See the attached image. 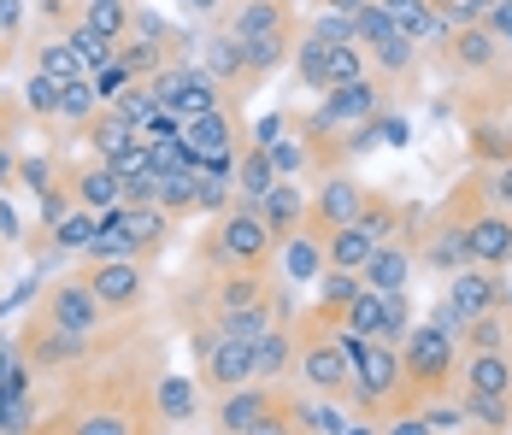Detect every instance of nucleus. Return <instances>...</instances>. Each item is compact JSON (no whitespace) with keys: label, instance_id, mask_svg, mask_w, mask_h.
<instances>
[{"label":"nucleus","instance_id":"52","mask_svg":"<svg viewBox=\"0 0 512 435\" xmlns=\"http://www.w3.org/2000/svg\"><path fill=\"white\" fill-rule=\"evenodd\" d=\"M18 183V147H0V189Z\"/></svg>","mask_w":512,"mask_h":435},{"label":"nucleus","instance_id":"55","mask_svg":"<svg viewBox=\"0 0 512 435\" xmlns=\"http://www.w3.org/2000/svg\"><path fill=\"white\" fill-rule=\"evenodd\" d=\"M318 6H330V12H348V18H354V12H365V6H371V0H318Z\"/></svg>","mask_w":512,"mask_h":435},{"label":"nucleus","instance_id":"42","mask_svg":"<svg viewBox=\"0 0 512 435\" xmlns=\"http://www.w3.org/2000/svg\"><path fill=\"white\" fill-rule=\"evenodd\" d=\"M171 218H189L195 212V165H183V171H159V200Z\"/></svg>","mask_w":512,"mask_h":435},{"label":"nucleus","instance_id":"36","mask_svg":"<svg viewBox=\"0 0 512 435\" xmlns=\"http://www.w3.org/2000/svg\"><path fill=\"white\" fill-rule=\"evenodd\" d=\"M95 230H101V212H89V206H71L59 224H48V236H53V247L59 253H89V242H95Z\"/></svg>","mask_w":512,"mask_h":435},{"label":"nucleus","instance_id":"49","mask_svg":"<svg viewBox=\"0 0 512 435\" xmlns=\"http://www.w3.org/2000/svg\"><path fill=\"white\" fill-rule=\"evenodd\" d=\"M248 435H301V418H295V394H289V400H283V406H277L265 424H254Z\"/></svg>","mask_w":512,"mask_h":435},{"label":"nucleus","instance_id":"29","mask_svg":"<svg viewBox=\"0 0 512 435\" xmlns=\"http://www.w3.org/2000/svg\"><path fill=\"white\" fill-rule=\"evenodd\" d=\"M295 377V324H277L254 341V383H283Z\"/></svg>","mask_w":512,"mask_h":435},{"label":"nucleus","instance_id":"37","mask_svg":"<svg viewBox=\"0 0 512 435\" xmlns=\"http://www.w3.org/2000/svg\"><path fill=\"white\" fill-rule=\"evenodd\" d=\"M295 418H301V435H348L342 400H324V394H295Z\"/></svg>","mask_w":512,"mask_h":435},{"label":"nucleus","instance_id":"43","mask_svg":"<svg viewBox=\"0 0 512 435\" xmlns=\"http://www.w3.org/2000/svg\"><path fill=\"white\" fill-rule=\"evenodd\" d=\"M59 95H65V83H53V77H42V71H30L24 77V106H30V124H48L59 118Z\"/></svg>","mask_w":512,"mask_h":435},{"label":"nucleus","instance_id":"38","mask_svg":"<svg viewBox=\"0 0 512 435\" xmlns=\"http://www.w3.org/2000/svg\"><path fill=\"white\" fill-rule=\"evenodd\" d=\"M454 406H460V418L471 430H512V400H495V394H454Z\"/></svg>","mask_w":512,"mask_h":435},{"label":"nucleus","instance_id":"20","mask_svg":"<svg viewBox=\"0 0 512 435\" xmlns=\"http://www.w3.org/2000/svg\"><path fill=\"white\" fill-rule=\"evenodd\" d=\"M201 65L230 89L236 100H248L259 95V77H254V65H248V42H236L224 24H212V36H206V53H201Z\"/></svg>","mask_w":512,"mask_h":435},{"label":"nucleus","instance_id":"54","mask_svg":"<svg viewBox=\"0 0 512 435\" xmlns=\"http://www.w3.org/2000/svg\"><path fill=\"white\" fill-rule=\"evenodd\" d=\"M18 48H24V36H6V30H0V71L18 59Z\"/></svg>","mask_w":512,"mask_h":435},{"label":"nucleus","instance_id":"39","mask_svg":"<svg viewBox=\"0 0 512 435\" xmlns=\"http://www.w3.org/2000/svg\"><path fill=\"white\" fill-rule=\"evenodd\" d=\"M65 42L77 48V59H83V71H89V77H95V71H106V65L118 59V42H106V36L95 30V24H89V18H77V24L65 30Z\"/></svg>","mask_w":512,"mask_h":435},{"label":"nucleus","instance_id":"19","mask_svg":"<svg viewBox=\"0 0 512 435\" xmlns=\"http://www.w3.org/2000/svg\"><path fill=\"white\" fill-rule=\"evenodd\" d=\"M442 300H454L460 318H483V312H507L512 306V283H507V271L465 265V271L448 277V294H442Z\"/></svg>","mask_w":512,"mask_h":435},{"label":"nucleus","instance_id":"1","mask_svg":"<svg viewBox=\"0 0 512 435\" xmlns=\"http://www.w3.org/2000/svg\"><path fill=\"white\" fill-rule=\"evenodd\" d=\"M159 371L165 341L130 318L106 324L77 365L53 371L36 435H165L154 400Z\"/></svg>","mask_w":512,"mask_h":435},{"label":"nucleus","instance_id":"24","mask_svg":"<svg viewBox=\"0 0 512 435\" xmlns=\"http://www.w3.org/2000/svg\"><path fill=\"white\" fill-rule=\"evenodd\" d=\"M307 200H312V189H301V177H277V183L265 189L259 218L271 224V236H277V242H289V236L307 224Z\"/></svg>","mask_w":512,"mask_h":435},{"label":"nucleus","instance_id":"22","mask_svg":"<svg viewBox=\"0 0 512 435\" xmlns=\"http://www.w3.org/2000/svg\"><path fill=\"white\" fill-rule=\"evenodd\" d=\"M118 218H124V236H130V259H136V265H154L159 253L171 247L177 218H171L165 206H118Z\"/></svg>","mask_w":512,"mask_h":435},{"label":"nucleus","instance_id":"50","mask_svg":"<svg viewBox=\"0 0 512 435\" xmlns=\"http://www.w3.org/2000/svg\"><path fill=\"white\" fill-rule=\"evenodd\" d=\"M483 30H489L501 48H512V0H495V6L483 12Z\"/></svg>","mask_w":512,"mask_h":435},{"label":"nucleus","instance_id":"40","mask_svg":"<svg viewBox=\"0 0 512 435\" xmlns=\"http://www.w3.org/2000/svg\"><path fill=\"white\" fill-rule=\"evenodd\" d=\"M130 36H136V42H154V48H165L171 59H183V48H189V36H183L177 24H165L154 6H142V0H136V24H130Z\"/></svg>","mask_w":512,"mask_h":435},{"label":"nucleus","instance_id":"41","mask_svg":"<svg viewBox=\"0 0 512 435\" xmlns=\"http://www.w3.org/2000/svg\"><path fill=\"white\" fill-rule=\"evenodd\" d=\"M83 18L101 30L106 42H124V36H130V24H136V0H89V6H83Z\"/></svg>","mask_w":512,"mask_h":435},{"label":"nucleus","instance_id":"16","mask_svg":"<svg viewBox=\"0 0 512 435\" xmlns=\"http://www.w3.org/2000/svg\"><path fill=\"white\" fill-rule=\"evenodd\" d=\"M218 24L236 36V42H265V36H301V6L295 0H230L218 12Z\"/></svg>","mask_w":512,"mask_h":435},{"label":"nucleus","instance_id":"4","mask_svg":"<svg viewBox=\"0 0 512 435\" xmlns=\"http://www.w3.org/2000/svg\"><path fill=\"white\" fill-rule=\"evenodd\" d=\"M348 412L359 424H389L401 412H418L407 400V365H401V347L395 341H371L365 359L354 371V388H348Z\"/></svg>","mask_w":512,"mask_h":435},{"label":"nucleus","instance_id":"23","mask_svg":"<svg viewBox=\"0 0 512 435\" xmlns=\"http://www.w3.org/2000/svg\"><path fill=\"white\" fill-rule=\"evenodd\" d=\"M277 277H283V289H307V283H318V277H324V230L301 224V230L283 242V253H277Z\"/></svg>","mask_w":512,"mask_h":435},{"label":"nucleus","instance_id":"51","mask_svg":"<svg viewBox=\"0 0 512 435\" xmlns=\"http://www.w3.org/2000/svg\"><path fill=\"white\" fill-rule=\"evenodd\" d=\"M383 435H436V430H430V418H424V412H401V418H389V424H383Z\"/></svg>","mask_w":512,"mask_h":435},{"label":"nucleus","instance_id":"62","mask_svg":"<svg viewBox=\"0 0 512 435\" xmlns=\"http://www.w3.org/2000/svg\"><path fill=\"white\" fill-rule=\"evenodd\" d=\"M436 6H448V0H436Z\"/></svg>","mask_w":512,"mask_h":435},{"label":"nucleus","instance_id":"10","mask_svg":"<svg viewBox=\"0 0 512 435\" xmlns=\"http://www.w3.org/2000/svg\"><path fill=\"white\" fill-rule=\"evenodd\" d=\"M295 77H301V89L312 95H330V89H342V83H359V77H371V59L359 42H336V48H324V42H312L307 30H301V42H295Z\"/></svg>","mask_w":512,"mask_h":435},{"label":"nucleus","instance_id":"30","mask_svg":"<svg viewBox=\"0 0 512 435\" xmlns=\"http://www.w3.org/2000/svg\"><path fill=\"white\" fill-rule=\"evenodd\" d=\"M377 247H383V242H377L365 224H342V230H330V236H324V265H330V271H365Z\"/></svg>","mask_w":512,"mask_h":435},{"label":"nucleus","instance_id":"60","mask_svg":"<svg viewBox=\"0 0 512 435\" xmlns=\"http://www.w3.org/2000/svg\"><path fill=\"white\" fill-rule=\"evenodd\" d=\"M0 265H6V236H0Z\"/></svg>","mask_w":512,"mask_h":435},{"label":"nucleus","instance_id":"35","mask_svg":"<svg viewBox=\"0 0 512 435\" xmlns=\"http://www.w3.org/2000/svg\"><path fill=\"white\" fill-rule=\"evenodd\" d=\"M501 347H512V318H507V312H483V318H465L460 353H501Z\"/></svg>","mask_w":512,"mask_h":435},{"label":"nucleus","instance_id":"5","mask_svg":"<svg viewBox=\"0 0 512 435\" xmlns=\"http://www.w3.org/2000/svg\"><path fill=\"white\" fill-rule=\"evenodd\" d=\"M354 371L359 365L348 359V347H342V330H336V324H318L312 312H301V318H295V377H301V388L348 406Z\"/></svg>","mask_w":512,"mask_h":435},{"label":"nucleus","instance_id":"58","mask_svg":"<svg viewBox=\"0 0 512 435\" xmlns=\"http://www.w3.org/2000/svg\"><path fill=\"white\" fill-rule=\"evenodd\" d=\"M348 435H377V430H371V424H348Z\"/></svg>","mask_w":512,"mask_h":435},{"label":"nucleus","instance_id":"28","mask_svg":"<svg viewBox=\"0 0 512 435\" xmlns=\"http://www.w3.org/2000/svg\"><path fill=\"white\" fill-rule=\"evenodd\" d=\"M24 65L42 71V77H53V83H77V77H89L83 59H77V48H71L65 36H30V42H24Z\"/></svg>","mask_w":512,"mask_h":435},{"label":"nucleus","instance_id":"12","mask_svg":"<svg viewBox=\"0 0 512 435\" xmlns=\"http://www.w3.org/2000/svg\"><path fill=\"white\" fill-rule=\"evenodd\" d=\"M195 336V377H201V388H212V394H230V388H248L254 383V341L242 336H224V330H189Z\"/></svg>","mask_w":512,"mask_h":435},{"label":"nucleus","instance_id":"26","mask_svg":"<svg viewBox=\"0 0 512 435\" xmlns=\"http://www.w3.org/2000/svg\"><path fill=\"white\" fill-rule=\"evenodd\" d=\"M412 271H418V253H412V242L389 236V242H383L377 253H371V265H365L359 277H365V289L395 294V289H407V283H412Z\"/></svg>","mask_w":512,"mask_h":435},{"label":"nucleus","instance_id":"53","mask_svg":"<svg viewBox=\"0 0 512 435\" xmlns=\"http://www.w3.org/2000/svg\"><path fill=\"white\" fill-rule=\"evenodd\" d=\"M12 365H18V336H0V383L12 377Z\"/></svg>","mask_w":512,"mask_h":435},{"label":"nucleus","instance_id":"31","mask_svg":"<svg viewBox=\"0 0 512 435\" xmlns=\"http://www.w3.org/2000/svg\"><path fill=\"white\" fill-rule=\"evenodd\" d=\"M101 106L106 100H101V89H95V77H77V83H65V95H59V118H53V130H59L65 142H77L83 124H89Z\"/></svg>","mask_w":512,"mask_h":435},{"label":"nucleus","instance_id":"63","mask_svg":"<svg viewBox=\"0 0 512 435\" xmlns=\"http://www.w3.org/2000/svg\"><path fill=\"white\" fill-rule=\"evenodd\" d=\"M77 6H89V0H77Z\"/></svg>","mask_w":512,"mask_h":435},{"label":"nucleus","instance_id":"8","mask_svg":"<svg viewBox=\"0 0 512 435\" xmlns=\"http://www.w3.org/2000/svg\"><path fill=\"white\" fill-rule=\"evenodd\" d=\"M30 318L48 324V330H59V336H101L106 324H118V318H106V306L95 300V289H89L77 271H71V277H53Z\"/></svg>","mask_w":512,"mask_h":435},{"label":"nucleus","instance_id":"27","mask_svg":"<svg viewBox=\"0 0 512 435\" xmlns=\"http://www.w3.org/2000/svg\"><path fill=\"white\" fill-rule=\"evenodd\" d=\"M159 418H165V430H177V424H195L201 418V377H183V371H159Z\"/></svg>","mask_w":512,"mask_h":435},{"label":"nucleus","instance_id":"34","mask_svg":"<svg viewBox=\"0 0 512 435\" xmlns=\"http://www.w3.org/2000/svg\"><path fill=\"white\" fill-rule=\"evenodd\" d=\"M136 136H142V130H130L112 106H101V112L83 124V136H77V142H89V153H95V159H118V153L136 142Z\"/></svg>","mask_w":512,"mask_h":435},{"label":"nucleus","instance_id":"47","mask_svg":"<svg viewBox=\"0 0 512 435\" xmlns=\"http://www.w3.org/2000/svg\"><path fill=\"white\" fill-rule=\"evenodd\" d=\"M477 189H483V200H489L495 212H507V218H512V159L483 165V171H477Z\"/></svg>","mask_w":512,"mask_h":435},{"label":"nucleus","instance_id":"2","mask_svg":"<svg viewBox=\"0 0 512 435\" xmlns=\"http://www.w3.org/2000/svg\"><path fill=\"white\" fill-rule=\"evenodd\" d=\"M277 253H283V242L271 236L259 206L230 200L218 218H206V236L195 242V265L201 271H271Z\"/></svg>","mask_w":512,"mask_h":435},{"label":"nucleus","instance_id":"13","mask_svg":"<svg viewBox=\"0 0 512 435\" xmlns=\"http://www.w3.org/2000/svg\"><path fill=\"white\" fill-rule=\"evenodd\" d=\"M430 65L454 71L465 83H495V77H507V48H501L483 24H465V30H454L442 48L430 53Z\"/></svg>","mask_w":512,"mask_h":435},{"label":"nucleus","instance_id":"45","mask_svg":"<svg viewBox=\"0 0 512 435\" xmlns=\"http://www.w3.org/2000/svg\"><path fill=\"white\" fill-rule=\"evenodd\" d=\"M312 42H324V48H336V42H354V18L348 12H330V6H312V18L301 24Z\"/></svg>","mask_w":512,"mask_h":435},{"label":"nucleus","instance_id":"7","mask_svg":"<svg viewBox=\"0 0 512 435\" xmlns=\"http://www.w3.org/2000/svg\"><path fill=\"white\" fill-rule=\"evenodd\" d=\"M354 42L365 48V59H371V77H383L389 89H412V83H418V71H424V48L412 42L377 0H371L365 12H354Z\"/></svg>","mask_w":512,"mask_h":435},{"label":"nucleus","instance_id":"9","mask_svg":"<svg viewBox=\"0 0 512 435\" xmlns=\"http://www.w3.org/2000/svg\"><path fill=\"white\" fill-rule=\"evenodd\" d=\"M254 142L248 130V100H224L218 112H201L183 124V147L195 153V165H236V153Z\"/></svg>","mask_w":512,"mask_h":435},{"label":"nucleus","instance_id":"3","mask_svg":"<svg viewBox=\"0 0 512 435\" xmlns=\"http://www.w3.org/2000/svg\"><path fill=\"white\" fill-rule=\"evenodd\" d=\"M401 365H407V400L412 406L454 400V388H460V341L448 336L436 318H430V324H412L407 341H401Z\"/></svg>","mask_w":512,"mask_h":435},{"label":"nucleus","instance_id":"56","mask_svg":"<svg viewBox=\"0 0 512 435\" xmlns=\"http://www.w3.org/2000/svg\"><path fill=\"white\" fill-rule=\"evenodd\" d=\"M189 6H195V12H206V18H218V12H224V0H189Z\"/></svg>","mask_w":512,"mask_h":435},{"label":"nucleus","instance_id":"14","mask_svg":"<svg viewBox=\"0 0 512 435\" xmlns=\"http://www.w3.org/2000/svg\"><path fill=\"white\" fill-rule=\"evenodd\" d=\"M395 95L383 77H359V83H342V89H330V95L312 106V124H324L330 136H348L359 124H371L377 112H383V100Z\"/></svg>","mask_w":512,"mask_h":435},{"label":"nucleus","instance_id":"11","mask_svg":"<svg viewBox=\"0 0 512 435\" xmlns=\"http://www.w3.org/2000/svg\"><path fill=\"white\" fill-rule=\"evenodd\" d=\"M148 271L154 265H136V259H77V277L95 289L106 318H142V306H148Z\"/></svg>","mask_w":512,"mask_h":435},{"label":"nucleus","instance_id":"46","mask_svg":"<svg viewBox=\"0 0 512 435\" xmlns=\"http://www.w3.org/2000/svg\"><path fill=\"white\" fill-rule=\"evenodd\" d=\"M106 106H112V112H118V118H124L130 130H142V124H148V118L159 112V106H154V95H148V83H130L124 95H112Z\"/></svg>","mask_w":512,"mask_h":435},{"label":"nucleus","instance_id":"59","mask_svg":"<svg viewBox=\"0 0 512 435\" xmlns=\"http://www.w3.org/2000/svg\"><path fill=\"white\" fill-rule=\"evenodd\" d=\"M471 435H512V430H471Z\"/></svg>","mask_w":512,"mask_h":435},{"label":"nucleus","instance_id":"25","mask_svg":"<svg viewBox=\"0 0 512 435\" xmlns=\"http://www.w3.org/2000/svg\"><path fill=\"white\" fill-rule=\"evenodd\" d=\"M460 388L465 394L512 400V347H501V353H460ZM460 388H454V394H460Z\"/></svg>","mask_w":512,"mask_h":435},{"label":"nucleus","instance_id":"17","mask_svg":"<svg viewBox=\"0 0 512 435\" xmlns=\"http://www.w3.org/2000/svg\"><path fill=\"white\" fill-rule=\"evenodd\" d=\"M283 400H289L283 383H248V388H230V394H212V430L218 435H248L254 424H265Z\"/></svg>","mask_w":512,"mask_h":435},{"label":"nucleus","instance_id":"6","mask_svg":"<svg viewBox=\"0 0 512 435\" xmlns=\"http://www.w3.org/2000/svg\"><path fill=\"white\" fill-rule=\"evenodd\" d=\"M442 212L460 224L465 259H471V265L512 271V218H507V212H495V206L483 200V189H477V171H471V177H465L448 200H442Z\"/></svg>","mask_w":512,"mask_h":435},{"label":"nucleus","instance_id":"33","mask_svg":"<svg viewBox=\"0 0 512 435\" xmlns=\"http://www.w3.org/2000/svg\"><path fill=\"white\" fill-rule=\"evenodd\" d=\"M336 330L365 336V341H389V306H383V294L359 289L354 300H348V312H342V324H336Z\"/></svg>","mask_w":512,"mask_h":435},{"label":"nucleus","instance_id":"15","mask_svg":"<svg viewBox=\"0 0 512 435\" xmlns=\"http://www.w3.org/2000/svg\"><path fill=\"white\" fill-rule=\"evenodd\" d=\"M365 200H371V183H359L348 165H342V171H324L318 189H312V200H307V224L330 236V230H342V224H359Z\"/></svg>","mask_w":512,"mask_h":435},{"label":"nucleus","instance_id":"18","mask_svg":"<svg viewBox=\"0 0 512 435\" xmlns=\"http://www.w3.org/2000/svg\"><path fill=\"white\" fill-rule=\"evenodd\" d=\"M412 253H418V271H436V277H454V271H465L471 259H465V236L460 224L436 206L424 224H418V236H412Z\"/></svg>","mask_w":512,"mask_h":435},{"label":"nucleus","instance_id":"32","mask_svg":"<svg viewBox=\"0 0 512 435\" xmlns=\"http://www.w3.org/2000/svg\"><path fill=\"white\" fill-rule=\"evenodd\" d=\"M230 183H236V200L259 206V200H265V189L277 183V159H271L259 142H248L242 153H236V177H230Z\"/></svg>","mask_w":512,"mask_h":435},{"label":"nucleus","instance_id":"44","mask_svg":"<svg viewBox=\"0 0 512 435\" xmlns=\"http://www.w3.org/2000/svg\"><path fill=\"white\" fill-rule=\"evenodd\" d=\"M118 65H124L136 83H148L159 65H171V53L154 48V42H136V36H124V42H118Z\"/></svg>","mask_w":512,"mask_h":435},{"label":"nucleus","instance_id":"48","mask_svg":"<svg viewBox=\"0 0 512 435\" xmlns=\"http://www.w3.org/2000/svg\"><path fill=\"white\" fill-rule=\"evenodd\" d=\"M24 124H30V106H24V95H6V89H0V147H18Z\"/></svg>","mask_w":512,"mask_h":435},{"label":"nucleus","instance_id":"61","mask_svg":"<svg viewBox=\"0 0 512 435\" xmlns=\"http://www.w3.org/2000/svg\"><path fill=\"white\" fill-rule=\"evenodd\" d=\"M507 71H512V48H507Z\"/></svg>","mask_w":512,"mask_h":435},{"label":"nucleus","instance_id":"57","mask_svg":"<svg viewBox=\"0 0 512 435\" xmlns=\"http://www.w3.org/2000/svg\"><path fill=\"white\" fill-rule=\"evenodd\" d=\"M465 6H471V18H477V24H483V12H489V6H495V0H465Z\"/></svg>","mask_w":512,"mask_h":435},{"label":"nucleus","instance_id":"21","mask_svg":"<svg viewBox=\"0 0 512 435\" xmlns=\"http://www.w3.org/2000/svg\"><path fill=\"white\" fill-rule=\"evenodd\" d=\"M65 183H71V200L89 206V212H112V206H124V177H118L106 159H95V153L65 159Z\"/></svg>","mask_w":512,"mask_h":435}]
</instances>
